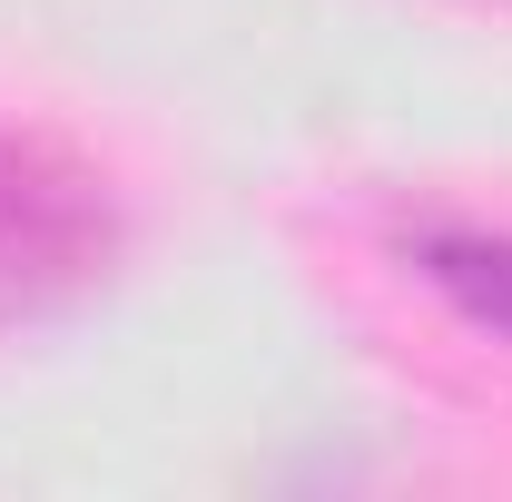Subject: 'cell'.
Instances as JSON below:
<instances>
[{
	"mask_svg": "<svg viewBox=\"0 0 512 502\" xmlns=\"http://www.w3.org/2000/svg\"><path fill=\"white\" fill-rule=\"evenodd\" d=\"M109 256H119L109 188L69 148L0 128V306H60L109 276Z\"/></svg>",
	"mask_w": 512,
	"mask_h": 502,
	"instance_id": "obj_1",
	"label": "cell"
},
{
	"mask_svg": "<svg viewBox=\"0 0 512 502\" xmlns=\"http://www.w3.org/2000/svg\"><path fill=\"white\" fill-rule=\"evenodd\" d=\"M404 266H414L463 325H483L493 345H512V227L424 217V227H404Z\"/></svg>",
	"mask_w": 512,
	"mask_h": 502,
	"instance_id": "obj_2",
	"label": "cell"
}]
</instances>
